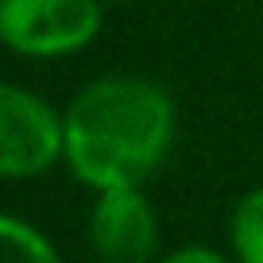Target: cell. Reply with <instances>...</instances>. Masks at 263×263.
Masks as SVG:
<instances>
[{"label": "cell", "mask_w": 263, "mask_h": 263, "mask_svg": "<svg viewBox=\"0 0 263 263\" xmlns=\"http://www.w3.org/2000/svg\"><path fill=\"white\" fill-rule=\"evenodd\" d=\"M178 108L151 78H97L62 108V163L82 186H143L174 147Z\"/></svg>", "instance_id": "cell-1"}, {"label": "cell", "mask_w": 263, "mask_h": 263, "mask_svg": "<svg viewBox=\"0 0 263 263\" xmlns=\"http://www.w3.org/2000/svg\"><path fill=\"white\" fill-rule=\"evenodd\" d=\"M105 0H0V47L20 58H70L93 47Z\"/></svg>", "instance_id": "cell-2"}, {"label": "cell", "mask_w": 263, "mask_h": 263, "mask_svg": "<svg viewBox=\"0 0 263 263\" xmlns=\"http://www.w3.org/2000/svg\"><path fill=\"white\" fill-rule=\"evenodd\" d=\"M54 163H62V112L35 89L0 82V178H39Z\"/></svg>", "instance_id": "cell-3"}, {"label": "cell", "mask_w": 263, "mask_h": 263, "mask_svg": "<svg viewBox=\"0 0 263 263\" xmlns=\"http://www.w3.org/2000/svg\"><path fill=\"white\" fill-rule=\"evenodd\" d=\"M89 248L97 263H159V217L143 186L101 190L93 197Z\"/></svg>", "instance_id": "cell-4"}, {"label": "cell", "mask_w": 263, "mask_h": 263, "mask_svg": "<svg viewBox=\"0 0 263 263\" xmlns=\"http://www.w3.org/2000/svg\"><path fill=\"white\" fill-rule=\"evenodd\" d=\"M0 263H62V255L31 221L0 213Z\"/></svg>", "instance_id": "cell-5"}, {"label": "cell", "mask_w": 263, "mask_h": 263, "mask_svg": "<svg viewBox=\"0 0 263 263\" xmlns=\"http://www.w3.org/2000/svg\"><path fill=\"white\" fill-rule=\"evenodd\" d=\"M229 244L236 263H263V186L236 201L229 217Z\"/></svg>", "instance_id": "cell-6"}, {"label": "cell", "mask_w": 263, "mask_h": 263, "mask_svg": "<svg viewBox=\"0 0 263 263\" xmlns=\"http://www.w3.org/2000/svg\"><path fill=\"white\" fill-rule=\"evenodd\" d=\"M159 263H229V255H221L209 244H182L174 252L159 255Z\"/></svg>", "instance_id": "cell-7"}]
</instances>
